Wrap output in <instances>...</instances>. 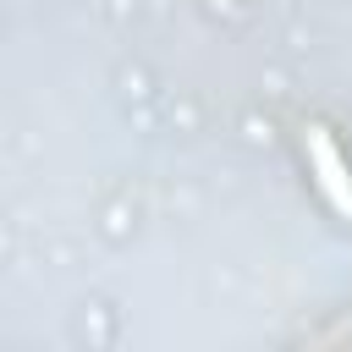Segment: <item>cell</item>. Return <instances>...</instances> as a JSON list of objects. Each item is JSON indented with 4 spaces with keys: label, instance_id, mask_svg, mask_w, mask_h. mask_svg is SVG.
Wrapping results in <instances>:
<instances>
[{
    "label": "cell",
    "instance_id": "obj_1",
    "mask_svg": "<svg viewBox=\"0 0 352 352\" xmlns=\"http://www.w3.org/2000/svg\"><path fill=\"white\" fill-rule=\"evenodd\" d=\"M308 165H314V182H319L324 204L352 220V170H346V160H341V148L330 143L324 126H308Z\"/></svg>",
    "mask_w": 352,
    "mask_h": 352
}]
</instances>
